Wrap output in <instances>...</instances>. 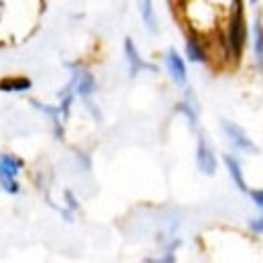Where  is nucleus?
<instances>
[{"label": "nucleus", "instance_id": "f257e3e1", "mask_svg": "<svg viewBox=\"0 0 263 263\" xmlns=\"http://www.w3.org/2000/svg\"><path fill=\"white\" fill-rule=\"evenodd\" d=\"M245 37H247V29H245V17H243V3L241 0H233L231 5V21H229V39H227V47L231 57L237 61L243 53L245 47Z\"/></svg>", "mask_w": 263, "mask_h": 263}, {"label": "nucleus", "instance_id": "f03ea898", "mask_svg": "<svg viewBox=\"0 0 263 263\" xmlns=\"http://www.w3.org/2000/svg\"><path fill=\"white\" fill-rule=\"evenodd\" d=\"M21 166H23V160H15L13 156H7V154L0 156V184L11 194L19 192L17 176H19Z\"/></svg>", "mask_w": 263, "mask_h": 263}, {"label": "nucleus", "instance_id": "7ed1b4c3", "mask_svg": "<svg viewBox=\"0 0 263 263\" xmlns=\"http://www.w3.org/2000/svg\"><path fill=\"white\" fill-rule=\"evenodd\" d=\"M223 129H225V134L229 136V140H231V144L235 146V148H239V150H243V152H257V146L247 138V134L239 127V125H235V123H231V121H223Z\"/></svg>", "mask_w": 263, "mask_h": 263}, {"label": "nucleus", "instance_id": "20e7f679", "mask_svg": "<svg viewBox=\"0 0 263 263\" xmlns=\"http://www.w3.org/2000/svg\"><path fill=\"white\" fill-rule=\"evenodd\" d=\"M196 162H199L201 172H205V174H209V176L215 174V170H217V158H215V154H213V150H211V146L207 144V140H205L203 134H201V138H199Z\"/></svg>", "mask_w": 263, "mask_h": 263}, {"label": "nucleus", "instance_id": "39448f33", "mask_svg": "<svg viewBox=\"0 0 263 263\" xmlns=\"http://www.w3.org/2000/svg\"><path fill=\"white\" fill-rule=\"evenodd\" d=\"M123 47H125V57H127V63H129V73H132V77H134L138 71H142V69L156 71V65H150V63H146V61L140 57V53H138L134 41H132L129 37L125 39V45H123Z\"/></svg>", "mask_w": 263, "mask_h": 263}, {"label": "nucleus", "instance_id": "423d86ee", "mask_svg": "<svg viewBox=\"0 0 263 263\" xmlns=\"http://www.w3.org/2000/svg\"><path fill=\"white\" fill-rule=\"evenodd\" d=\"M166 65H168L170 77L178 85H184L186 83V65H184L182 57L176 53V49H168V53H166Z\"/></svg>", "mask_w": 263, "mask_h": 263}, {"label": "nucleus", "instance_id": "0eeeda50", "mask_svg": "<svg viewBox=\"0 0 263 263\" xmlns=\"http://www.w3.org/2000/svg\"><path fill=\"white\" fill-rule=\"evenodd\" d=\"M186 57H188L192 63H203V61H207V53H205V49H203V43H201V39H199L194 33L186 39Z\"/></svg>", "mask_w": 263, "mask_h": 263}, {"label": "nucleus", "instance_id": "6e6552de", "mask_svg": "<svg viewBox=\"0 0 263 263\" xmlns=\"http://www.w3.org/2000/svg\"><path fill=\"white\" fill-rule=\"evenodd\" d=\"M225 164H227V168H229V174H231V178H233V182L237 184V188L239 190H249L247 188V184H245V178H243V172H241V164L237 162V158L235 156H231V154H225Z\"/></svg>", "mask_w": 263, "mask_h": 263}, {"label": "nucleus", "instance_id": "1a4fd4ad", "mask_svg": "<svg viewBox=\"0 0 263 263\" xmlns=\"http://www.w3.org/2000/svg\"><path fill=\"white\" fill-rule=\"evenodd\" d=\"M73 85H75V89H77L79 95H89V93H93V89H95V79H93L91 73L79 71V73L75 75V79H73Z\"/></svg>", "mask_w": 263, "mask_h": 263}, {"label": "nucleus", "instance_id": "9d476101", "mask_svg": "<svg viewBox=\"0 0 263 263\" xmlns=\"http://www.w3.org/2000/svg\"><path fill=\"white\" fill-rule=\"evenodd\" d=\"M253 49H255V61H257L259 69H263V23H261V19H257L255 27H253Z\"/></svg>", "mask_w": 263, "mask_h": 263}, {"label": "nucleus", "instance_id": "9b49d317", "mask_svg": "<svg viewBox=\"0 0 263 263\" xmlns=\"http://www.w3.org/2000/svg\"><path fill=\"white\" fill-rule=\"evenodd\" d=\"M138 7H140V15H142V21L148 27V31L156 33V15H154L152 0H138Z\"/></svg>", "mask_w": 263, "mask_h": 263}, {"label": "nucleus", "instance_id": "f8f14e48", "mask_svg": "<svg viewBox=\"0 0 263 263\" xmlns=\"http://www.w3.org/2000/svg\"><path fill=\"white\" fill-rule=\"evenodd\" d=\"M25 89H31V79H27V77H15V79L0 81V91H25Z\"/></svg>", "mask_w": 263, "mask_h": 263}, {"label": "nucleus", "instance_id": "ddd939ff", "mask_svg": "<svg viewBox=\"0 0 263 263\" xmlns=\"http://www.w3.org/2000/svg\"><path fill=\"white\" fill-rule=\"evenodd\" d=\"M251 199L257 203V207H261V209H263V190H261V188L251 190Z\"/></svg>", "mask_w": 263, "mask_h": 263}, {"label": "nucleus", "instance_id": "4468645a", "mask_svg": "<svg viewBox=\"0 0 263 263\" xmlns=\"http://www.w3.org/2000/svg\"><path fill=\"white\" fill-rule=\"evenodd\" d=\"M249 227H251V231H255V233H263V219H253V221L249 223Z\"/></svg>", "mask_w": 263, "mask_h": 263}, {"label": "nucleus", "instance_id": "2eb2a0df", "mask_svg": "<svg viewBox=\"0 0 263 263\" xmlns=\"http://www.w3.org/2000/svg\"><path fill=\"white\" fill-rule=\"evenodd\" d=\"M251 3H257V0H251Z\"/></svg>", "mask_w": 263, "mask_h": 263}]
</instances>
